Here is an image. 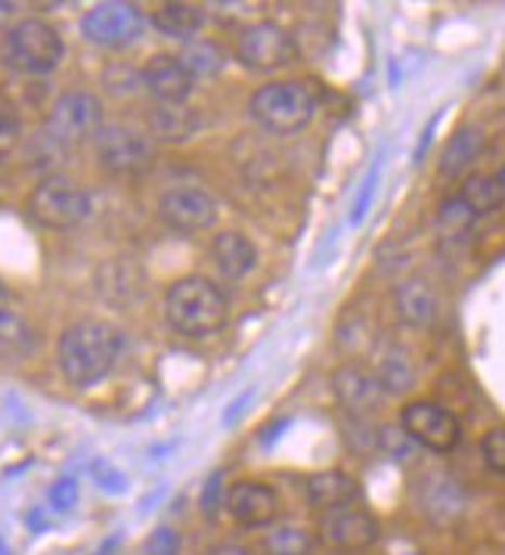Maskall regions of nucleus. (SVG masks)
Here are the masks:
<instances>
[{
	"instance_id": "nucleus-9",
	"label": "nucleus",
	"mask_w": 505,
	"mask_h": 555,
	"mask_svg": "<svg viewBox=\"0 0 505 555\" xmlns=\"http://www.w3.org/2000/svg\"><path fill=\"white\" fill-rule=\"evenodd\" d=\"M400 428L416 447L431 453H453L462 441V423L453 410L435 400H410L400 410Z\"/></svg>"
},
{
	"instance_id": "nucleus-3",
	"label": "nucleus",
	"mask_w": 505,
	"mask_h": 555,
	"mask_svg": "<svg viewBox=\"0 0 505 555\" xmlns=\"http://www.w3.org/2000/svg\"><path fill=\"white\" fill-rule=\"evenodd\" d=\"M251 118L276 137H292L305 131L320 112V90L310 81L292 78V81H270L258 88L248 100Z\"/></svg>"
},
{
	"instance_id": "nucleus-31",
	"label": "nucleus",
	"mask_w": 505,
	"mask_h": 555,
	"mask_svg": "<svg viewBox=\"0 0 505 555\" xmlns=\"http://www.w3.org/2000/svg\"><path fill=\"white\" fill-rule=\"evenodd\" d=\"M378 178H381V156L373 162L370 175H366V180H363V190H360V196H357V202H353V208H351L353 227L366 221V215H370V208H373L375 193H378Z\"/></svg>"
},
{
	"instance_id": "nucleus-7",
	"label": "nucleus",
	"mask_w": 505,
	"mask_h": 555,
	"mask_svg": "<svg viewBox=\"0 0 505 555\" xmlns=\"http://www.w3.org/2000/svg\"><path fill=\"white\" fill-rule=\"evenodd\" d=\"M100 128H103V103L88 90H72L63 93L47 112L44 137L53 146L68 150L93 140Z\"/></svg>"
},
{
	"instance_id": "nucleus-2",
	"label": "nucleus",
	"mask_w": 505,
	"mask_h": 555,
	"mask_svg": "<svg viewBox=\"0 0 505 555\" xmlns=\"http://www.w3.org/2000/svg\"><path fill=\"white\" fill-rule=\"evenodd\" d=\"M165 320L183 338L218 335L230 320V301L208 276H180L165 295Z\"/></svg>"
},
{
	"instance_id": "nucleus-36",
	"label": "nucleus",
	"mask_w": 505,
	"mask_h": 555,
	"mask_svg": "<svg viewBox=\"0 0 505 555\" xmlns=\"http://www.w3.org/2000/svg\"><path fill=\"white\" fill-rule=\"evenodd\" d=\"M218 503H220V472L205 481V493H202V512H205V518H211V515L218 512Z\"/></svg>"
},
{
	"instance_id": "nucleus-13",
	"label": "nucleus",
	"mask_w": 505,
	"mask_h": 555,
	"mask_svg": "<svg viewBox=\"0 0 505 555\" xmlns=\"http://www.w3.org/2000/svg\"><path fill=\"white\" fill-rule=\"evenodd\" d=\"M223 503H226L230 518L242 528H270L283 512L280 493L264 481H251V478L236 481L233 488L226 490Z\"/></svg>"
},
{
	"instance_id": "nucleus-5",
	"label": "nucleus",
	"mask_w": 505,
	"mask_h": 555,
	"mask_svg": "<svg viewBox=\"0 0 505 555\" xmlns=\"http://www.w3.org/2000/svg\"><path fill=\"white\" fill-rule=\"evenodd\" d=\"M31 218L47 230H75L88 221L90 193L66 175H47L28 196Z\"/></svg>"
},
{
	"instance_id": "nucleus-30",
	"label": "nucleus",
	"mask_w": 505,
	"mask_h": 555,
	"mask_svg": "<svg viewBox=\"0 0 505 555\" xmlns=\"http://www.w3.org/2000/svg\"><path fill=\"white\" fill-rule=\"evenodd\" d=\"M375 444L381 447L391 460H410L413 456V450L416 444L410 441V435L403 431V428H397V425H385V428H378V438H375Z\"/></svg>"
},
{
	"instance_id": "nucleus-8",
	"label": "nucleus",
	"mask_w": 505,
	"mask_h": 555,
	"mask_svg": "<svg viewBox=\"0 0 505 555\" xmlns=\"http://www.w3.org/2000/svg\"><path fill=\"white\" fill-rule=\"evenodd\" d=\"M381 537L378 518L373 512L353 506H341V509L320 512L316 521V540L323 543V550L335 555H360L373 550Z\"/></svg>"
},
{
	"instance_id": "nucleus-25",
	"label": "nucleus",
	"mask_w": 505,
	"mask_h": 555,
	"mask_svg": "<svg viewBox=\"0 0 505 555\" xmlns=\"http://www.w3.org/2000/svg\"><path fill=\"white\" fill-rule=\"evenodd\" d=\"M375 378H378L385 395H403L416 382V366H413V360H410V354L403 348H388L381 354V360H378Z\"/></svg>"
},
{
	"instance_id": "nucleus-6",
	"label": "nucleus",
	"mask_w": 505,
	"mask_h": 555,
	"mask_svg": "<svg viewBox=\"0 0 505 555\" xmlns=\"http://www.w3.org/2000/svg\"><path fill=\"white\" fill-rule=\"evenodd\" d=\"M236 56L245 68L270 75V72H283V68L295 66L301 60V47L295 41V35L280 23L258 20V23L245 25L239 31Z\"/></svg>"
},
{
	"instance_id": "nucleus-1",
	"label": "nucleus",
	"mask_w": 505,
	"mask_h": 555,
	"mask_svg": "<svg viewBox=\"0 0 505 555\" xmlns=\"http://www.w3.org/2000/svg\"><path fill=\"white\" fill-rule=\"evenodd\" d=\"M121 348H125V335L115 323L100 317H85L63 330L56 345V360L68 385L88 391L115 370Z\"/></svg>"
},
{
	"instance_id": "nucleus-35",
	"label": "nucleus",
	"mask_w": 505,
	"mask_h": 555,
	"mask_svg": "<svg viewBox=\"0 0 505 555\" xmlns=\"http://www.w3.org/2000/svg\"><path fill=\"white\" fill-rule=\"evenodd\" d=\"M146 553L150 555H177V533L171 528H158L153 533V540H150V546H146Z\"/></svg>"
},
{
	"instance_id": "nucleus-10",
	"label": "nucleus",
	"mask_w": 505,
	"mask_h": 555,
	"mask_svg": "<svg viewBox=\"0 0 505 555\" xmlns=\"http://www.w3.org/2000/svg\"><path fill=\"white\" fill-rule=\"evenodd\" d=\"M93 153L103 171L115 178L143 175L153 165V143L150 137L133 131L128 125H103L93 137Z\"/></svg>"
},
{
	"instance_id": "nucleus-21",
	"label": "nucleus",
	"mask_w": 505,
	"mask_h": 555,
	"mask_svg": "<svg viewBox=\"0 0 505 555\" xmlns=\"http://www.w3.org/2000/svg\"><path fill=\"white\" fill-rule=\"evenodd\" d=\"M155 31H161L165 38L174 41H196L202 25H205V10L198 3H161L153 13Z\"/></svg>"
},
{
	"instance_id": "nucleus-29",
	"label": "nucleus",
	"mask_w": 505,
	"mask_h": 555,
	"mask_svg": "<svg viewBox=\"0 0 505 555\" xmlns=\"http://www.w3.org/2000/svg\"><path fill=\"white\" fill-rule=\"evenodd\" d=\"M481 460L490 472H496V475H503L505 478V425H496V428H490V431L483 435Z\"/></svg>"
},
{
	"instance_id": "nucleus-28",
	"label": "nucleus",
	"mask_w": 505,
	"mask_h": 555,
	"mask_svg": "<svg viewBox=\"0 0 505 555\" xmlns=\"http://www.w3.org/2000/svg\"><path fill=\"white\" fill-rule=\"evenodd\" d=\"M20 140H23V118L16 106L0 93V162H7L16 153Z\"/></svg>"
},
{
	"instance_id": "nucleus-23",
	"label": "nucleus",
	"mask_w": 505,
	"mask_h": 555,
	"mask_svg": "<svg viewBox=\"0 0 505 555\" xmlns=\"http://www.w3.org/2000/svg\"><path fill=\"white\" fill-rule=\"evenodd\" d=\"M422 509L440 525L459 518L462 509H465V496H462L459 485L446 475H428V481L422 488Z\"/></svg>"
},
{
	"instance_id": "nucleus-22",
	"label": "nucleus",
	"mask_w": 505,
	"mask_h": 555,
	"mask_svg": "<svg viewBox=\"0 0 505 555\" xmlns=\"http://www.w3.org/2000/svg\"><path fill=\"white\" fill-rule=\"evenodd\" d=\"M38 345H41L38 330L23 313H0V363H23L38 351Z\"/></svg>"
},
{
	"instance_id": "nucleus-12",
	"label": "nucleus",
	"mask_w": 505,
	"mask_h": 555,
	"mask_svg": "<svg viewBox=\"0 0 505 555\" xmlns=\"http://www.w3.org/2000/svg\"><path fill=\"white\" fill-rule=\"evenodd\" d=\"M218 199L198 186H177L158 199V218L177 233H202L218 223Z\"/></svg>"
},
{
	"instance_id": "nucleus-26",
	"label": "nucleus",
	"mask_w": 505,
	"mask_h": 555,
	"mask_svg": "<svg viewBox=\"0 0 505 555\" xmlns=\"http://www.w3.org/2000/svg\"><path fill=\"white\" fill-rule=\"evenodd\" d=\"M177 60L186 66V72H190L193 78H215V75H220L223 66H226V53L220 50V44L205 41V38L186 41Z\"/></svg>"
},
{
	"instance_id": "nucleus-41",
	"label": "nucleus",
	"mask_w": 505,
	"mask_h": 555,
	"mask_svg": "<svg viewBox=\"0 0 505 555\" xmlns=\"http://www.w3.org/2000/svg\"><path fill=\"white\" fill-rule=\"evenodd\" d=\"M13 10H16L13 3H0V23H3V20H7V16L13 13Z\"/></svg>"
},
{
	"instance_id": "nucleus-32",
	"label": "nucleus",
	"mask_w": 505,
	"mask_h": 555,
	"mask_svg": "<svg viewBox=\"0 0 505 555\" xmlns=\"http://www.w3.org/2000/svg\"><path fill=\"white\" fill-rule=\"evenodd\" d=\"M475 221V215L462 205L459 199H450L443 208H440V223L450 230V233H465Z\"/></svg>"
},
{
	"instance_id": "nucleus-37",
	"label": "nucleus",
	"mask_w": 505,
	"mask_h": 555,
	"mask_svg": "<svg viewBox=\"0 0 505 555\" xmlns=\"http://www.w3.org/2000/svg\"><path fill=\"white\" fill-rule=\"evenodd\" d=\"M438 121H440V112L425 125V131H422V140H418V146H416V162H422L425 158V153H428V146H431V137H435V128H438Z\"/></svg>"
},
{
	"instance_id": "nucleus-33",
	"label": "nucleus",
	"mask_w": 505,
	"mask_h": 555,
	"mask_svg": "<svg viewBox=\"0 0 505 555\" xmlns=\"http://www.w3.org/2000/svg\"><path fill=\"white\" fill-rule=\"evenodd\" d=\"M75 503H78V485H75V478H60L50 488V506L56 512H68L75 509Z\"/></svg>"
},
{
	"instance_id": "nucleus-40",
	"label": "nucleus",
	"mask_w": 505,
	"mask_h": 555,
	"mask_svg": "<svg viewBox=\"0 0 505 555\" xmlns=\"http://www.w3.org/2000/svg\"><path fill=\"white\" fill-rule=\"evenodd\" d=\"M10 311V289L0 283V313H7Z\"/></svg>"
},
{
	"instance_id": "nucleus-4",
	"label": "nucleus",
	"mask_w": 505,
	"mask_h": 555,
	"mask_svg": "<svg viewBox=\"0 0 505 555\" xmlns=\"http://www.w3.org/2000/svg\"><path fill=\"white\" fill-rule=\"evenodd\" d=\"M66 56L63 35L44 20H23L0 38V63L20 75H50Z\"/></svg>"
},
{
	"instance_id": "nucleus-17",
	"label": "nucleus",
	"mask_w": 505,
	"mask_h": 555,
	"mask_svg": "<svg viewBox=\"0 0 505 555\" xmlns=\"http://www.w3.org/2000/svg\"><path fill=\"white\" fill-rule=\"evenodd\" d=\"M305 493H308V503L313 509L329 512L341 509V506H353L360 500V485L348 472L329 468V472L310 475L308 485H305Z\"/></svg>"
},
{
	"instance_id": "nucleus-15",
	"label": "nucleus",
	"mask_w": 505,
	"mask_h": 555,
	"mask_svg": "<svg viewBox=\"0 0 505 555\" xmlns=\"http://www.w3.org/2000/svg\"><path fill=\"white\" fill-rule=\"evenodd\" d=\"M143 88L155 96V103H186L196 90V78L171 53H155L140 72Z\"/></svg>"
},
{
	"instance_id": "nucleus-34",
	"label": "nucleus",
	"mask_w": 505,
	"mask_h": 555,
	"mask_svg": "<svg viewBox=\"0 0 505 555\" xmlns=\"http://www.w3.org/2000/svg\"><path fill=\"white\" fill-rule=\"evenodd\" d=\"M93 478H96V485L106 490V493H125V475L115 472L109 463H96L93 466Z\"/></svg>"
},
{
	"instance_id": "nucleus-14",
	"label": "nucleus",
	"mask_w": 505,
	"mask_h": 555,
	"mask_svg": "<svg viewBox=\"0 0 505 555\" xmlns=\"http://www.w3.org/2000/svg\"><path fill=\"white\" fill-rule=\"evenodd\" d=\"M332 391H335L338 403L345 406V413L360 416V420L375 413L385 400V391H381L375 373L357 366V363H345L332 373Z\"/></svg>"
},
{
	"instance_id": "nucleus-39",
	"label": "nucleus",
	"mask_w": 505,
	"mask_h": 555,
	"mask_svg": "<svg viewBox=\"0 0 505 555\" xmlns=\"http://www.w3.org/2000/svg\"><path fill=\"white\" fill-rule=\"evenodd\" d=\"M211 555H251L245 546H239V543H223V546H218Z\"/></svg>"
},
{
	"instance_id": "nucleus-27",
	"label": "nucleus",
	"mask_w": 505,
	"mask_h": 555,
	"mask_svg": "<svg viewBox=\"0 0 505 555\" xmlns=\"http://www.w3.org/2000/svg\"><path fill=\"white\" fill-rule=\"evenodd\" d=\"M264 550L267 555H308L313 550V537L305 528L283 525L267 533Z\"/></svg>"
},
{
	"instance_id": "nucleus-19",
	"label": "nucleus",
	"mask_w": 505,
	"mask_h": 555,
	"mask_svg": "<svg viewBox=\"0 0 505 555\" xmlns=\"http://www.w3.org/2000/svg\"><path fill=\"white\" fill-rule=\"evenodd\" d=\"M394 305L400 320L413 330H428L435 326L440 313V301L435 289L422 280H406L403 286H397L394 292Z\"/></svg>"
},
{
	"instance_id": "nucleus-42",
	"label": "nucleus",
	"mask_w": 505,
	"mask_h": 555,
	"mask_svg": "<svg viewBox=\"0 0 505 555\" xmlns=\"http://www.w3.org/2000/svg\"><path fill=\"white\" fill-rule=\"evenodd\" d=\"M0 555H10V550H7V543L0 540Z\"/></svg>"
},
{
	"instance_id": "nucleus-24",
	"label": "nucleus",
	"mask_w": 505,
	"mask_h": 555,
	"mask_svg": "<svg viewBox=\"0 0 505 555\" xmlns=\"http://www.w3.org/2000/svg\"><path fill=\"white\" fill-rule=\"evenodd\" d=\"M456 199L475 215V218H481V215H493V211H500L505 205V178L500 175H468V178L462 180V190Z\"/></svg>"
},
{
	"instance_id": "nucleus-38",
	"label": "nucleus",
	"mask_w": 505,
	"mask_h": 555,
	"mask_svg": "<svg viewBox=\"0 0 505 555\" xmlns=\"http://www.w3.org/2000/svg\"><path fill=\"white\" fill-rule=\"evenodd\" d=\"M248 398H251V391H245L239 400H233V403H230V410H226V416H223V423H226V425L233 423V420H236V416L242 413V406L248 403Z\"/></svg>"
},
{
	"instance_id": "nucleus-18",
	"label": "nucleus",
	"mask_w": 505,
	"mask_h": 555,
	"mask_svg": "<svg viewBox=\"0 0 505 555\" xmlns=\"http://www.w3.org/2000/svg\"><path fill=\"white\" fill-rule=\"evenodd\" d=\"M198 128H202V118L186 103H155V109L150 112V131L161 143H171V146L186 143L196 137Z\"/></svg>"
},
{
	"instance_id": "nucleus-16",
	"label": "nucleus",
	"mask_w": 505,
	"mask_h": 555,
	"mask_svg": "<svg viewBox=\"0 0 505 555\" xmlns=\"http://www.w3.org/2000/svg\"><path fill=\"white\" fill-rule=\"evenodd\" d=\"M211 261H215L223 280L239 283L258 267V245L239 230H223L211 243Z\"/></svg>"
},
{
	"instance_id": "nucleus-11",
	"label": "nucleus",
	"mask_w": 505,
	"mask_h": 555,
	"mask_svg": "<svg viewBox=\"0 0 505 555\" xmlns=\"http://www.w3.org/2000/svg\"><path fill=\"white\" fill-rule=\"evenodd\" d=\"M146 16L137 3L125 0H109V3H96L90 7L81 20V35L85 41L103 50H121L131 47L143 35Z\"/></svg>"
},
{
	"instance_id": "nucleus-20",
	"label": "nucleus",
	"mask_w": 505,
	"mask_h": 555,
	"mask_svg": "<svg viewBox=\"0 0 505 555\" xmlns=\"http://www.w3.org/2000/svg\"><path fill=\"white\" fill-rule=\"evenodd\" d=\"M481 153H483L481 128H471V125L459 128V131L446 140V146H443V153H440V162H438L440 178H446V180L462 178V175L478 162Z\"/></svg>"
}]
</instances>
